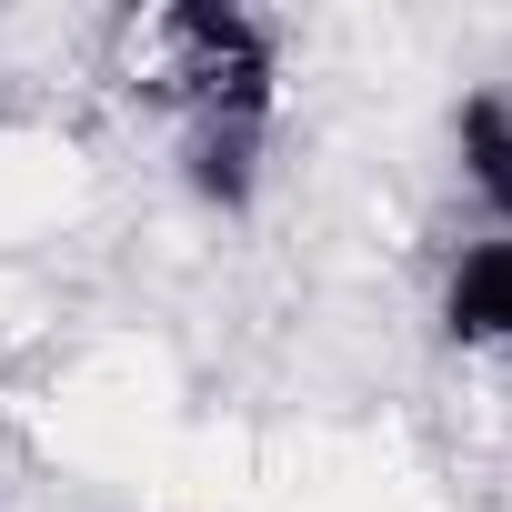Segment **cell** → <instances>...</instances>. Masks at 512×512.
<instances>
[{"mask_svg":"<svg viewBox=\"0 0 512 512\" xmlns=\"http://www.w3.org/2000/svg\"><path fill=\"white\" fill-rule=\"evenodd\" d=\"M272 71H282V41L272 21L231 11V0H181V11L141 21V101L171 111V121H201V111H272Z\"/></svg>","mask_w":512,"mask_h":512,"instance_id":"1","label":"cell"},{"mask_svg":"<svg viewBox=\"0 0 512 512\" xmlns=\"http://www.w3.org/2000/svg\"><path fill=\"white\" fill-rule=\"evenodd\" d=\"M452 161H462V191L512 231V91H462V111H452Z\"/></svg>","mask_w":512,"mask_h":512,"instance_id":"4","label":"cell"},{"mask_svg":"<svg viewBox=\"0 0 512 512\" xmlns=\"http://www.w3.org/2000/svg\"><path fill=\"white\" fill-rule=\"evenodd\" d=\"M262 161H272V111H201V121H181V191L201 211H251Z\"/></svg>","mask_w":512,"mask_h":512,"instance_id":"2","label":"cell"},{"mask_svg":"<svg viewBox=\"0 0 512 512\" xmlns=\"http://www.w3.org/2000/svg\"><path fill=\"white\" fill-rule=\"evenodd\" d=\"M442 332L462 352H502L512 362V231L472 241L462 262L442 272Z\"/></svg>","mask_w":512,"mask_h":512,"instance_id":"3","label":"cell"}]
</instances>
